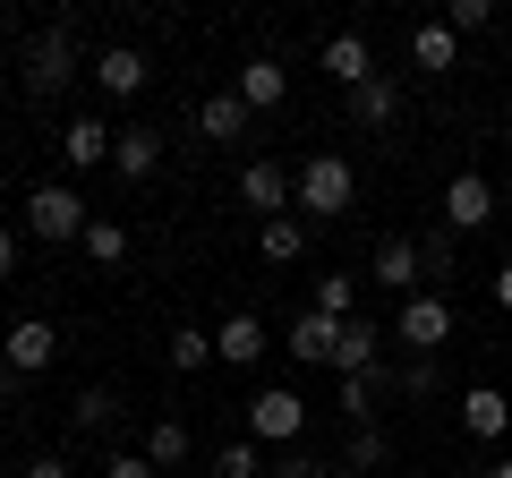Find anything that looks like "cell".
Returning <instances> with one entry per match:
<instances>
[{
    "instance_id": "f546056e",
    "label": "cell",
    "mask_w": 512,
    "mask_h": 478,
    "mask_svg": "<svg viewBox=\"0 0 512 478\" xmlns=\"http://www.w3.org/2000/svg\"><path fill=\"white\" fill-rule=\"evenodd\" d=\"M444 26H453V35H487V26H495V0H453V18H444Z\"/></svg>"
},
{
    "instance_id": "d590c367",
    "label": "cell",
    "mask_w": 512,
    "mask_h": 478,
    "mask_svg": "<svg viewBox=\"0 0 512 478\" xmlns=\"http://www.w3.org/2000/svg\"><path fill=\"white\" fill-rule=\"evenodd\" d=\"M495 308L512 316V265H495Z\"/></svg>"
},
{
    "instance_id": "4fadbf2b",
    "label": "cell",
    "mask_w": 512,
    "mask_h": 478,
    "mask_svg": "<svg viewBox=\"0 0 512 478\" xmlns=\"http://www.w3.org/2000/svg\"><path fill=\"white\" fill-rule=\"evenodd\" d=\"M111 146H120V129H111V120H94V111H77L69 129H60V154H69L77 171H94V163H111Z\"/></svg>"
},
{
    "instance_id": "8d00e7d4",
    "label": "cell",
    "mask_w": 512,
    "mask_h": 478,
    "mask_svg": "<svg viewBox=\"0 0 512 478\" xmlns=\"http://www.w3.org/2000/svg\"><path fill=\"white\" fill-rule=\"evenodd\" d=\"M9 265H18V239H9V222H0V274H9Z\"/></svg>"
},
{
    "instance_id": "2e32d148",
    "label": "cell",
    "mask_w": 512,
    "mask_h": 478,
    "mask_svg": "<svg viewBox=\"0 0 512 478\" xmlns=\"http://www.w3.org/2000/svg\"><path fill=\"white\" fill-rule=\"evenodd\" d=\"M265 325H256V316H222V333H214V359L222 368H256V359H265Z\"/></svg>"
},
{
    "instance_id": "4316f807",
    "label": "cell",
    "mask_w": 512,
    "mask_h": 478,
    "mask_svg": "<svg viewBox=\"0 0 512 478\" xmlns=\"http://www.w3.org/2000/svg\"><path fill=\"white\" fill-rule=\"evenodd\" d=\"M86 257H94V265H120V257H128V231H120L111 214H94V222H86Z\"/></svg>"
},
{
    "instance_id": "5bb4252c",
    "label": "cell",
    "mask_w": 512,
    "mask_h": 478,
    "mask_svg": "<svg viewBox=\"0 0 512 478\" xmlns=\"http://www.w3.org/2000/svg\"><path fill=\"white\" fill-rule=\"evenodd\" d=\"M282 94H291V69H282L274 52H256V60H239V103H248V111H274Z\"/></svg>"
},
{
    "instance_id": "603a6c76",
    "label": "cell",
    "mask_w": 512,
    "mask_h": 478,
    "mask_svg": "<svg viewBox=\"0 0 512 478\" xmlns=\"http://www.w3.org/2000/svg\"><path fill=\"white\" fill-rule=\"evenodd\" d=\"M69 419H77V436H103V427L120 419V393H111V385H86V393L69 402Z\"/></svg>"
},
{
    "instance_id": "cb8c5ba5",
    "label": "cell",
    "mask_w": 512,
    "mask_h": 478,
    "mask_svg": "<svg viewBox=\"0 0 512 478\" xmlns=\"http://www.w3.org/2000/svg\"><path fill=\"white\" fill-rule=\"evenodd\" d=\"M137 453H146L154 470H180V461H188V427H180V419H154V427H146V444H137Z\"/></svg>"
},
{
    "instance_id": "836d02e7",
    "label": "cell",
    "mask_w": 512,
    "mask_h": 478,
    "mask_svg": "<svg viewBox=\"0 0 512 478\" xmlns=\"http://www.w3.org/2000/svg\"><path fill=\"white\" fill-rule=\"evenodd\" d=\"M265 478H325V461H308V453H282Z\"/></svg>"
},
{
    "instance_id": "9a60e30c",
    "label": "cell",
    "mask_w": 512,
    "mask_h": 478,
    "mask_svg": "<svg viewBox=\"0 0 512 478\" xmlns=\"http://www.w3.org/2000/svg\"><path fill=\"white\" fill-rule=\"evenodd\" d=\"M325 77H333L342 94H359L367 77H376V52H367V35H333V43H325Z\"/></svg>"
},
{
    "instance_id": "8fae6325",
    "label": "cell",
    "mask_w": 512,
    "mask_h": 478,
    "mask_svg": "<svg viewBox=\"0 0 512 478\" xmlns=\"http://www.w3.org/2000/svg\"><path fill=\"white\" fill-rule=\"evenodd\" d=\"M504 427H512L504 385H470V393H461V436H478V444H504Z\"/></svg>"
},
{
    "instance_id": "7402d4cb",
    "label": "cell",
    "mask_w": 512,
    "mask_h": 478,
    "mask_svg": "<svg viewBox=\"0 0 512 478\" xmlns=\"http://www.w3.org/2000/svg\"><path fill=\"white\" fill-rule=\"evenodd\" d=\"M256 248H265V265H299V257H308V222H299V214H274L265 231H256Z\"/></svg>"
},
{
    "instance_id": "4dcf8cb0",
    "label": "cell",
    "mask_w": 512,
    "mask_h": 478,
    "mask_svg": "<svg viewBox=\"0 0 512 478\" xmlns=\"http://www.w3.org/2000/svg\"><path fill=\"white\" fill-rule=\"evenodd\" d=\"M384 461V427H350V470H376Z\"/></svg>"
},
{
    "instance_id": "484cf974",
    "label": "cell",
    "mask_w": 512,
    "mask_h": 478,
    "mask_svg": "<svg viewBox=\"0 0 512 478\" xmlns=\"http://www.w3.org/2000/svg\"><path fill=\"white\" fill-rule=\"evenodd\" d=\"M316 316L350 325V316H359V282H350V274H325V282H316Z\"/></svg>"
},
{
    "instance_id": "f35d334b",
    "label": "cell",
    "mask_w": 512,
    "mask_h": 478,
    "mask_svg": "<svg viewBox=\"0 0 512 478\" xmlns=\"http://www.w3.org/2000/svg\"><path fill=\"white\" fill-rule=\"evenodd\" d=\"M0 52H9V26H0Z\"/></svg>"
},
{
    "instance_id": "ac0fdd59",
    "label": "cell",
    "mask_w": 512,
    "mask_h": 478,
    "mask_svg": "<svg viewBox=\"0 0 512 478\" xmlns=\"http://www.w3.org/2000/svg\"><path fill=\"white\" fill-rule=\"evenodd\" d=\"M333 342H342V325H333V316H291V359L299 368H333Z\"/></svg>"
},
{
    "instance_id": "e0dca14e",
    "label": "cell",
    "mask_w": 512,
    "mask_h": 478,
    "mask_svg": "<svg viewBox=\"0 0 512 478\" xmlns=\"http://www.w3.org/2000/svg\"><path fill=\"white\" fill-rule=\"evenodd\" d=\"M248 120H256V111L239 103V86H222V94H205V111H197V129L214 137V146H239V137H248Z\"/></svg>"
},
{
    "instance_id": "5b68a950",
    "label": "cell",
    "mask_w": 512,
    "mask_h": 478,
    "mask_svg": "<svg viewBox=\"0 0 512 478\" xmlns=\"http://www.w3.org/2000/svg\"><path fill=\"white\" fill-rule=\"evenodd\" d=\"M77 69H86V60H77V35H69V26H52V35L26 43V94H60Z\"/></svg>"
},
{
    "instance_id": "83f0119b",
    "label": "cell",
    "mask_w": 512,
    "mask_h": 478,
    "mask_svg": "<svg viewBox=\"0 0 512 478\" xmlns=\"http://www.w3.org/2000/svg\"><path fill=\"white\" fill-rule=\"evenodd\" d=\"M214 478H265V453H256V436H239V444H222V461H214Z\"/></svg>"
},
{
    "instance_id": "30bf717a",
    "label": "cell",
    "mask_w": 512,
    "mask_h": 478,
    "mask_svg": "<svg viewBox=\"0 0 512 478\" xmlns=\"http://www.w3.org/2000/svg\"><path fill=\"white\" fill-rule=\"evenodd\" d=\"M333 368H342V376H376L384 368V325H376V316H350V325H342Z\"/></svg>"
},
{
    "instance_id": "7c38bea8",
    "label": "cell",
    "mask_w": 512,
    "mask_h": 478,
    "mask_svg": "<svg viewBox=\"0 0 512 478\" xmlns=\"http://www.w3.org/2000/svg\"><path fill=\"white\" fill-rule=\"evenodd\" d=\"M367 282H384L393 299H410L427 282V265H419V239H384L376 248V265H367Z\"/></svg>"
},
{
    "instance_id": "ffe728a7",
    "label": "cell",
    "mask_w": 512,
    "mask_h": 478,
    "mask_svg": "<svg viewBox=\"0 0 512 478\" xmlns=\"http://www.w3.org/2000/svg\"><path fill=\"white\" fill-rule=\"evenodd\" d=\"M154 163H163V137H154V129H120L111 171H120V180H154Z\"/></svg>"
},
{
    "instance_id": "6da1fadb",
    "label": "cell",
    "mask_w": 512,
    "mask_h": 478,
    "mask_svg": "<svg viewBox=\"0 0 512 478\" xmlns=\"http://www.w3.org/2000/svg\"><path fill=\"white\" fill-rule=\"evenodd\" d=\"M299 222H342L350 205H359V171L342 163V154H308L299 163Z\"/></svg>"
},
{
    "instance_id": "74e56055",
    "label": "cell",
    "mask_w": 512,
    "mask_h": 478,
    "mask_svg": "<svg viewBox=\"0 0 512 478\" xmlns=\"http://www.w3.org/2000/svg\"><path fill=\"white\" fill-rule=\"evenodd\" d=\"M487 478H512V453H495V470H487Z\"/></svg>"
},
{
    "instance_id": "9c48e42d",
    "label": "cell",
    "mask_w": 512,
    "mask_h": 478,
    "mask_svg": "<svg viewBox=\"0 0 512 478\" xmlns=\"http://www.w3.org/2000/svg\"><path fill=\"white\" fill-rule=\"evenodd\" d=\"M146 52H137V43H111V52H94V86L111 94V103H128V94H146Z\"/></svg>"
},
{
    "instance_id": "e575fe53",
    "label": "cell",
    "mask_w": 512,
    "mask_h": 478,
    "mask_svg": "<svg viewBox=\"0 0 512 478\" xmlns=\"http://www.w3.org/2000/svg\"><path fill=\"white\" fill-rule=\"evenodd\" d=\"M18 478H69V461H60V453H43V461H26Z\"/></svg>"
},
{
    "instance_id": "f1b7e54d",
    "label": "cell",
    "mask_w": 512,
    "mask_h": 478,
    "mask_svg": "<svg viewBox=\"0 0 512 478\" xmlns=\"http://www.w3.org/2000/svg\"><path fill=\"white\" fill-rule=\"evenodd\" d=\"M453 248H461V231L427 222V239H419V265H427V274H453Z\"/></svg>"
},
{
    "instance_id": "7a4b0ae2",
    "label": "cell",
    "mask_w": 512,
    "mask_h": 478,
    "mask_svg": "<svg viewBox=\"0 0 512 478\" xmlns=\"http://www.w3.org/2000/svg\"><path fill=\"white\" fill-rule=\"evenodd\" d=\"M86 197H77V188L69 180H43L35 188V197H26V231H35V239H86Z\"/></svg>"
},
{
    "instance_id": "8992f818",
    "label": "cell",
    "mask_w": 512,
    "mask_h": 478,
    "mask_svg": "<svg viewBox=\"0 0 512 478\" xmlns=\"http://www.w3.org/2000/svg\"><path fill=\"white\" fill-rule=\"evenodd\" d=\"M52 359H60V333L43 325V316H18V325L0 333V368L9 376H43Z\"/></svg>"
},
{
    "instance_id": "ba28073f",
    "label": "cell",
    "mask_w": 512,
    "mask_h": 478,
    "mask_svg": "<svg viewBox=\"0 0 512 478\" xmlns=\"http://www.w3.org/2000/svg\"><path fill=\"white\" fill-rule=\"evenodd\" d=\"M291 197H299V180L282 163H265V154H256L248 171H239V205H256V214L274 222V214H291Z\"/></svg>"
},
{
    "instance_id": "44dd1931",
    "label": "cell",
    "mask_w": 512,
    "mask_h": 478,
    "mask_svg": "<svg viewBox=\"0 0 512 478\" xmlns=\"http://www.w3.org/2000/svg\"><path fill=\"white\" fill-rule=\"evenodd\" d=\"M410 60H419L427 77H444V69H453V60H461V35H453V26H444V18H427L419 35H410Z\"/></svg>"
},
{
    "instance_id": "d6986e66",
    "label": "cell",
    "mask_w": 512,
    "mask_h": 478,
    "mask_svg": "<svg viewBox=\"0 0 512 478\" xmlns=\"http://www.w3.org/2000/svg\"><path fill=\"white\" fill-rule=\"evenodd\" d=\"M393 111H402V86H393V77H367L359 94H350V120H359V129H393Z\"/></svg>"
},
{
    "instance_id": "d6a6232c",
    "label": "cell",
    "mask_w": 512,
    "mask_h": 478,
    "mask_svg": "<svg viewBox=\"0 0 512 478\" xmlns=\"http://www.w3.org/2000/svg\"><path fill=\"white\" fill-rule=\"evenodd\" d=\"M103 478H154V461H146V453H111Z\"/></svg>"
},
{
    "instance_id": "277c9868",
    "label": "cell",
    "mask_w": 512,
    "mask_h": 478,
    "mask_svg": "<svg viewBox=\"0 0 512 478\" xmlns=\"http://www.w3.org/2000/svg\"><path fill=\"white\" fill-rule=\"evenodd\" d=\"M299 427H308V402H299L291 385H265V393L248 402V436H256V444H282V453H291Z\"/></svg>"
},
{
    "instance_id": "1f68e13d",
    "label": "cell",
    "mask_w": 512,
    "mask_h": 478,
    "mask_svg": "<svg viewBox=\"0 0 512 478\" xmlns=\"http://www.w3.org/2000/svg\"><path fill=\"white\" fill-rule=\"evenodd\" d=\"M393 385H402V393H436V385H444V368H436V359H410Z\"/></svg>"
},
{
    "instance_id": "d4e9b609",
    "label": "cell",
    "mask_w": 512,
    "mask_h": 478,
    "mask_svg": "<svg viewBox=\"0 0 512 478\" xmlns=\"http://www.w3.org/2000/svg\"><path fill=\"white\" fill-rule=\"evenodd\" d=\"M171 368H180V376L214 368V333H205V325H180V333H171Z\"/></svg>"
},
{
    "instance_id": "3957f363",
    "label": "cell",
    "mask_w": 512,
    "mask_h": 478,
    "mask_svg": "<svg viewBox=\"0 0 512 478\" xmlns=\"http://www.w3.org/2000/svg\"><path fill=\"white\" fill-rule=\"evenodd\" d=\"M393 342H410V359H436V350L453 342V308H444L436 291H410L402 316H393Z\"/></svg>"
},
{
    "instance_id": "52a82bcc",
    "label": "cell",
    "mask_w": 512,
    "mask_h": 478,
    "mask_svg": "<svg viewBox=\"0 0 512 478\" xmlns=\"http://www.w3.org/2000/svg\"><path fill=\"white\" fill-rule=\"evenodd\" d=\"M487 222H495L487 171H453V180H444V231H487Z\"/></svg>"
}]
</instances>
